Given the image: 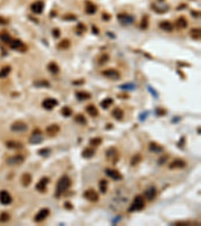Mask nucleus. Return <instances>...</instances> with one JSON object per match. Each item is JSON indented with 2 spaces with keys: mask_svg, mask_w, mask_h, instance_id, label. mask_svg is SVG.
I'll use <instances>...</instances> for the list:
<instances>
[{
  "mask_svg": "<svg viewBox=\"0 0 201 226\" xmlns=\"http://www.w3.org/2000/svg\"><path fill=\"white\" fill-rule=\"evenodd\" d=\"M5 145L8 149H12V150H18V149H21L23 147V144L21 143V142L13 141V140L6 141Z\"/></svg>",
  "mask_w": 201,
  "mask_h": 226,
  "instance_id": "21",
  "label": "nucleus"
},
{
  "mask_svg": "<svg viewBox=\"0 0 201 226\" xmlns=\"http://www.w3.org/2000/svg\"><path fill=\"white\" fill-rule=\"evenodd\" d=\"M103 19L104 20H110L111 19V15H110V14H107V13H104L103 14Z\"/></svg>",
  "mask_w": 201,
  "mask_h": 226,
  "instance_id": "56",
  "label": "nucleus"
},
{
  "mask_svg": "<svg viewBox=\"0 0 201 226\" xmlns=\"http://www.w3.org/2000/svg\"><path fill=\"white\" fill-rule=\"evenodd\" d=\"M86 111H87V114H89L91 117H93V118H95V117H97L98 115H99V111H98V109L95 107L94 105H87V108H86Z\"/></svg>",
  "mask_w": 201,
  "mask_h": 226,
  "instance_id": "27",
  "label": "nucleus"
},
{
  "mask_svg": "<svg viewBox=\"0 0 201 226\" xmlns=\"http://www.w3.org/2000/svg\"><path fill=\"white\" fill-rule=\"evenodd\" d=\"M11 202H12V197L8 191L6 190L0 191V203L2 205H9Z\"/></svg>",
  "mask_w": 201,
  "mask_h": 226,
  "instance_id": "13",
  "label": "nucleus"
},
{
  "mask_svg": "<svg viewBox=\"0 0 201 226\" xmlns=\"http://www.w3.org/2000/svg\"><path fill=\"white\" fill-rule=\"evenodd\" d=\"M69 46H71V41H69V39H67V38L60 40L57 44V47L60 49H68Z\"/></svg>",
  "mask_w": 201,
  "mask_h": 226,
  "instance_id": "33",
  "label": "nucleus"
},
{
  "mask_svg": "<svg viewBox=\"0 0 201 226\" xmlns=\"http://www.w3.org/2000/svg\"><path fill=\"white\" fill-rule=\"evenodd\" d=\"M113 103H114L113 99H111V98H107V99H105L101 102V107L106 110V109H109V107L111 105H113Z\"/></svg>",
  "mask_w": 201,
  "mask_h": 226,
  "instance_id": "36",
  "label": "nucleus"
},
{
  "mask_svg": "<svg viewBox=\"0 0 201 226\" xmlns=\"http://www.w3.org/2000/svg\"><path fill=\"white\" fill-rule=\"evenodd\" d=\"M85 82L83 81H82V82H74L72 83H74V85H83V83Z\"/></svg>",
  "mask_w": 201,
  "mask_h": 226,
  "instance_id": "58",
  "label": "nucleus"
},
{
  "mask_svg": "<svg viewBox=\"0 0 201 226\" xmlns=\"http://www.w3.org/2000/svg\"><path fill=\"white\" fill-rule=\"evenodd\" d=\"M159 1H163V0H159Z\"/></svg>",
  "mask_w": 201,
  "mask_h": 226,
  "instance_id": "61",
  "label": "nucleus"
},
{
  "mask_svg": "<svg viewBox=\"0 0 201 226\" xmlns=\"http://www.w3.org/2000/svg\"><path fill=\"white\" fill-rule=\"evenodd\" d=\"M95 153L96 152H95L94 149L89 147V148L83 149V151L82 153V156H83V158H85V159H91L95 156Z\"/></svg>",
  "mask_w": 201,
  "mask_h": 226,
  "instance_id": "25",
  "label": "nucleus"
},
{
  "mask_svg": "<svg viewBox=\"0 0 201 226\" xmlns=\"http://www.w3.org/2000/svg\"><path fill=\"white\" fill-rule=\"evenodd\" d=\"M176 25H177V27H178V28L183 29V28H186V27H187L188 22H187V20H186V18H185V17L181 16V17H179L178 19L176 20Z\"/></svg>",
  "mask_w": 201,
  "mask_h": 226,
  "instance_id": "30",
  "label": "nucleus"
},
{
  "mask_svg": "<svg viewBox=\"0 0 201 226\" xmlns=\"http://www.w3.org/2000/svg\"><path fill=\"white\" fill-rule=\"evenodd\" d=\"M83 197L90 202H98L99 201V194L97 193L96 190H94V189H92V188L87 189V190L85 191V193H83Z\"/></svg>",
  "mask_w": 201,
  "mask_h": 226,
  "instance_id": "9",
  "label": "nucleus"
},
{
  "mask_svg": "<svg viewBox=\"0 0 201 226\" xmlns=\"http://www.w3.org/2000/svg\"><path fill=\"white\" fill-rule=\"evenodd\" d=\"M61 115H63L64 117H65V118H68V117H71L72 115V111L71 108L68 107H64L63 109H61Z\"/></svg>",
  "mask_w": 201,
  "mask_h": 226,
  "instance_id": "41",
  "label": "nucleus"
},
{
  "mask_svg": "<svg viewBox=\"0 0 201 226\" xmlns=\"http://www.w3.org/2000/svg\"><path fill=\"white\" fill-rule=\"evenodd\" d=\"M183 7H186V4H183V5H180L177 7V10H180V9H184Z\"/></svg>",
  "mask_w": 201,
  "mask_h": 226,
  "instance_id": "59",
  "label": "nucleus"
},
{
  "mask_svg": "<svg viewBox=\"0 0 201 226\" xmlns=\"http://www.w3.org/2000/svg\"><path fill=\"white\" fill-rule=\"evenodd\" d=\"M159 27L162 29V30L166 31V32H171L173 31V24L170 22V21H162V22H160L159 24Z\"/></svg>",
  "mask_w": 201,
  "mask_h": 226,
  "instance_id": "23",
  "label": "nucleus"
},
{
  "mask_svg": "<svg viewBox=\"0 0 201 226\" xmlns=\"http://www.w3.org/2000/svg\"><path fill=\"white\" fill-rule=\"evenodd\" d=\"M34 86L37 87H48L50 86V83L45 79H40V81H36L34 82Z\"/></svg>",
  "mask_w": 201,
  "mask_h": 226,
  "instance_id": "40",
  "label": "nucleus"
},
{
  "mask_svg": "<svg viewBox=\"0 0 201 226\" xmlns=\"http://www.w3.org/2000/svg\"><path fill=\"white\" fill-rule=\"evenodd\" d=\"M148 116V112H144L143 114H141L140 115V117H139V118H140V120L141 121H144V120L146 119V117Z\"/></svg>",
  "mask_w": 201,
  "mask_h": 226,
  "instance_id": "55",
  "label": "nucleus"
},
{
  "mask_svg": "<svg viewBox=\"0 0 201 226\" xmlns=\"http://www.w3.org/2000/svg\"><path fill=\"white\" fill-rule=\"evenodd\" d=\"M64 208H67V209H68V210H72V208H74V206L72 205V203H71V202H65V203H64Z\"/></svg>",
  "mask_w": 201,
  "mask_h": 226,
  "instance_id": "53",
  "label": "nucleus"
},
{
  "mask_svg": "<svg viewBox=\"0 0 201 226\" xmlns=\"http://www.w3.org/2000/svg\"><path fill=\"white\" fill-rule=\"evenodd\" d=\"M24 161L23 156L21 155H15V156H11L9 158H7L6 160V164L9 166H18L20 164H22Z\"/></svg>",
  "mask_w": 201,
  "mask_h": 226,
  "instance_id": "11",
  "label": "nucleus"
},
{
  "mask_svg": "<svg viewBox=\"0 0 201 226\" xmlns=\"http://www.w3.org/2000/svg\"><path fill=\"white\" fill-rule=\"evenodd\" d=\"M102 75L105 78L112 79V81H117V79H120L121 78V72L118 70H115V68H109V70L102 71Z\"/></svg>",
  "mask_w": 201,
  "mask_h": 226,
  "instance_id": "6",
  "label": "nucleus"
},
{
  "mask_svg": "<svg viewBox=\"0 0 201 226\" xmlns=\"http://www.w3.org/2000/svg\"><path fill=\"white\" fill-rule=\"evenodd\" d=\"M149 26V18L147 15H144L143 18H142L141 22H140V28L145 30V29H147Z\"/></svg>",
  "mask_w": 201,
  "mask_h": 226,
  "instance_id": "37",
  "label": "nucleus"
},
{
  "mask_svg": "<svg viewBox=\"0 0 201 226\" xmlns=\"http://www.w3.org/2000/svg\"><path fill=\"white\" fill-rule=\"evenodd\" d=\"M118 20L122 25H130L135 21V17L126 13L118 14Z\"/></svg>",
  "mask_w": 201,
  "mask_h": 226,
  "instance_id": "7",
  "label": "nucleus"
},
{
  "mask_svg": "<svg viewBox=\"0 0 201 226\" xmlns=\"http://www.w3.org/2000/svg\"><path fill=\"white\" fill-rule=\"evenodd\" d=\"M60 127L57 125V124H52V125H49L48 127H46L45 129V134L49 137H54L60 133Z\"/></svg>",
  "mask_w": 201,
  "mask_h": 226,
  "instance_id": "15",
  "label": "nucleus"
},
{
  "mask_svg": "<svg viewBox=\"0 0 201 226\" xmlns=\"http://www.w3.org/2000/svg\"><path fill=\"white\" fill-rule=\"evenodd\" d=\"M106 158H107L108 161H110L111 163L117 164L120 158L119 151L117 150L115 147H110L109 149H107V151H106Z\"/></svg>",
  "mask_w": 201,
  "mask_h": 226,
  "instance_id": "3",
  "label": "nucleus"
},
{
  "mask_svg": "<svg viewBox=\"0 0 201 226\" xmlns=\"http://www.w3.org/2000/svg\"><path fill=\"white\" fill-rule=\"evenodd\" d=\"M50 153H52L50 149H48V148H42V149H40V150H38L37 154L39 156H41V157H47V156L50 154Z\"/></svg>",
  "mask_w": 201,
  "mask_h": 226,
  "instance_id": "42",
  "label": "nucleus"
},
{
  "mask_svg": "<svg viewBox=\"0 0 201 226\" xmlns=\"http://www.w3.org/2000/svg\"><path fill=\"white\" fill-rule=\"evenodd\" d=\"M168 159V156L166 155V156H164V157H162V158H160L159 159V164H160V165H162V164H164V163H165L166 162V160Z\"/></svg>",
  "mask_w": 201,
  "mask_h": 226,
  "instance_id": "54",
  "label": "nucleus"
},
{
  "mask_svg": "<svg viewBox=\"0 0 201 226\" xmlns=\"http://www.w3.org/2000/svg\"><path fill=\"white\" fill-rule=\"evenodd\" d=\"M119 87L125 90H132L135 89V85L134 83H124V85H121Z\"/></svg>",
  "mask_w": 201,
  "mask_h": 226,
  "instance_id": "44",
  "label": "nucleus"
},
{
  "mask_svg": "<svg viewBox=\"0 0 201 226\" xmlns=\"http://www.w3.org/2000/svg\"><path fill=\"white\" fill-rule=\"evenodd\" d=\"M93 30L95 31L94 33H96V34H98V33H99V30H98V29L96 28V26H93Z\"/></svg>",
  "mask_w": 201,
  "mask_h": 226,
  "instance_id": "60",
  "label": "nucleus"
},
{
  "mask_svg": "<svg viewBox=\"0 0 201 226\" xmlns=\"http://www.w3.org/2000/svg\"><path fill=\"white\" fill-rule=\"evenodd\" d=\"M145 207V199L142 197L141 195H137L134 198L133 203L131 204V206L128 209V212H136V211H141L143 210Z\"/></svg>",
  "mask_w": 201,
  "mask_h": 226,
  "instance_id": "2",
  "label": "nucleus"
},
{
  "mask_svg": "<svg viewBox=\"0 0 201 226\" xmlns=\"http://www.w3.org/2000/svg\"><path fill=\"white\" fill-rule=\"evenodd\" d=\"M99 188H100V191L102 194H106L108 190V181L105 179H102L99 182Z\"/></svg>",
  "mask_w": 201,
  "mask_h": 226,
  "instance_id": "32",
  "label": "nucleus"
},
{
  "mask_svg": "<svg viewBox=\"0 0 201 226\" xmlns=\"http://www.w3.org/2000/svg\"><path fill=\"white\" fill-rule=\"evenodd\" d=\"M20 182H21V185L23 186V187H27L31 184L32 182V176L29 173H23L22 176L20 178Z\"/></svg>",
  "mask_w": 201,
  "mask_h": 226,
  "instance_id": "22",
  "label": "nucleus"
},
{
  "mask_svg": "<svg viewBox=\"0 0 201 226\" xmlns=\"http://www.w3.org/2000/svg\"><path fill=\"white\" fill-rule=\"evenodd\" d=\"M52 35L54 36L56 38H58L60 36V30L58 28H54L52 30Z\"/></svg>",
  "mask_w": 201,
  "mask_h": 226,
  "instance_id": "51",
  "label": "nucleus"
},
{
  "mask_svg": "<svg viewBox=\"0 0 201 226\" xmlns=\"http://www.w3.org/2000/svg\"><path fill=\"white\" fill-rule=\"evenodd\" d=\"M166 114H167V111L165 109H157L156 110V115H158V116H164Z\"/></svg>",
  "mask_w": 201,
  "mask_h": 226,
  "instance_id": "49",
  "label": "nucleus"
},
{
  "mask_svg": "<svg viewBox=\"0 0 201 226\" xmlns=\"http://www.w3.org/2000/svg\"><path fill=\"white\" fill-rule=\"evenodd\" d=\"M75 97L76 99H79V101H87L91 99V94L87 92H83V90H79V92L75 93Z\"/></svg>",
  "mask_w": 201,
  "mask_h": 226,
  "instance_id": "24",
  "label": "nucleus"
},
{
  "mask_svg": "<svg viewBox=\"0 0 201 226\" xmlns=\"http://www.w3.org/2000/svg\"><path fill=\"white\" fill-rule=\"evenodd\" d=\"M109 59H110V57H109L108 54H103V56H102L100 58H99V64H100V65H104V64H106V63H108Z\"/></svg>",
  "mask_w": 201,
  "mask_h": 226,
  "instance_id": "43",
  "label": "nucleus"
},
{
  "mask_svg": "<svg viewBox=\"0 0 201 226\" xmlns=\"http://www.w3.org/2000/svg\"><path fill=\"white\" fill-rule=\"evenodd\" d=\"M191 224H192V222H190V221H177L174 223V225H176V226H178V225L187 226V225H191Z\"/></svg>",
  "mask_w": 201,
  "mask_h": 226,
  "instance_id": "47",
  "label": "nucleus"
},
{
  "mask_svg": "<svg viewBox=\"0 0 201 226\" xmlns=\"http://www.w3.org/2000/svg\"><path fill=\"white\" fill-rule=\"evenodd\" d=\"M186 162L183 159H174L172 162L169 164V169L173 170V169H184L186 167Z\"/></svg>",
  "mask_w": 201,
  "mask_h": 226,
  "instance_id": "14",
  "label": "nucleus"
},
{
  "mask_svg": "<svg viewBox=\"0 0 201 226\" xmlns=\"http://www.w3.org/2000/svg\"><path fill=\"white\" fill-rule=\"evenodd\" d=\"M105 174L107 175L108 177L111 178L112 180H115V181H120V180L123 179L122 174H121L118 170H115V169L106 168L105 169Z\"/></svg>",
  "mask_w": 201,
  "mask_h": 226,
  "instance_id": "8",
  "label": "nucleus"
},
{
  "mask_svg": "<svg viewBox=\"0 0 201 226\" xmlns=\"http://www.w3.org/2000/svg\"><path fill=\"white\" fill-rule=\"evenodd\" d=\"M96 11H97V6L95 4H93L92 2L87 1V6H86V13L91 14V15H92V14L96 13Z\"/></svg>",
  "mask_w": 201,
  "mask_h": 226,
  "instance_id": "31",
  "label": "nucleus"
},
{
  "mask_svg": "<svg viewBox=\"0 0 201 226\" xmlns=\"http://www.w3.org/2000/svg\"><path fill=\"white\" fill-rule=\"evenodd\" d=\"M192 15H194V17H199L200 13H199V12H195V11H192Z\"/></svg>",
  "mask_w": 201,
  "mask_h": 226,
  "instance_id": "57",
  "label": "nucleus"
},
{
  "mask_svg": "<svg viewBox=\"0 0 201 226\" xmlns=\"http://www.w3.org/2000/svg\"><path fill=\"white\" fill-rule=\"evenodd\" d=\"M157 195V190L155 187H149L148 189H146L144 192V197L147 201H153L156 198Z\"/></svg>",
  "mask_w": 201,
  "mask_h": 226,
  "instance_id": "18",
  "label": "nucleus"
},
{
  "mask_svg": "<svg viewBox=\"0 0 201 226\" xmlns=\"http://www.w3.org/2000/svg\"><path fill=\"white\" fill-rule=\"evenodd\" d=\"M49 183V178L48 177H42L35 185V189L40 193H43L46 191L47 184Z\"/></svg>",
  "mask_w": 201,
  "mask_h": 226,
  "instance_id": "12",
  "label": "nucleus"
},
{
  "mask_svg": "<svg viewBox=\"0 0 201 226\" xmlns=\"http://www.w3.org/2000/svg\"><path fill=\"white\" fill-rule=\"evenodd\" d=\"M141 161H142V155L137 153V154H135L131 158V166H137L139 163H141Z\"/></svg>",
  "mask_w": 201,
  "mask_h": 226,
  "instance_id": "34",
  "label": "nucleus"
},
{
  "mask_svg": "<svg viewBox=\"0 0 201 226\" xmlns=\"http://www.w3.org/2000/svg\"><path fill=\"white\" fill-rule=\"evenodd\" d=\"M72 185V180L71 178L67 175H64L63 177H60L56 182V197H60L64 194V193L69 189Z\"/></svg>",
  "mask_w": 201,
  "mask_h": 226,
  "instance_id": "1",
  "label": "nucleus"
},
{
  "mask_svg": "<svg viewBox=\"0 0 201 226\" xmlns=\"http://www.w3.org/2000/svg\"><path fill=\"white\" fill-rule=\"evenodd\" d=\"M11 71V67H4L0 70V79H4L9 75V72Z\"/></svg>",
  "mask_w": 201,
  "mask_h": 226,
  "instance_id": "38",
  "label": "nucleus"
},
{
  "mask_svg": "<svg viewBox=\"0 0 201 226\" xmlns=\"http://www.w3.org/2000/svg\"><path fill=\"white\" fill-rule=\"evenodd\" d=\"M10 130L15 133H23L28 130V125L23 121H16L10 126Z\"/></svg>",
  "mask_w": 201,
  "mask_h": 226,
  "instance_id": "5",
  "label": "nucleus"
},
{
  "mask_svg": "<svg viewBox=\"0 0 201 226\" xmlns=\"http://www.w3.org/2000/svg\"><path fill=\"white\" fill-rule=\"evenodd\" d=\"M64 20H76V16L74 14H68V15H64Z\"/></svg>",
  "mask_w": 201,
  "mask_h": 226,
  "instance_id": "50",
  "label": "nucleus"
},
{
  "mask_svg": "<svg viewBox=\"0 0 201 226\" xmlns=\"http://www.w3.org/2000/svg\"><path fill=\"white\" fill-rule=\"evenodd\" d=\"M49 213H50V211L48 208H41L37 212V214L34 216V221L36 223H40V222H42L43 220H45L46 218L48 217Z\"/></svg>",
  "mask_w": 201,
  "mask_h": 226,
  "instance_id": "10",
  "label": "nucleus"
},
{
  "mask_svg": "<svg viewBox=\"0 0 201 226\" xmlns=\"http://www.w3.org/2000/svg\"><path fill=\"white\" fill-rule=\"evenodd\" d=\"M102 143H103V139L100 138V137L93 138V139L90 140V145L94 146V147H98V146H100Z\"/></svg>",
  "mask_w": 201,
  "mask_h": 226,
  "instance_id": "39",
  "label": "nucleus"
},
{
  "mask_svg": "<svg viewBox=\"0 0 201 226\" xmlns=\"http://www.w3.org/2000/svg\"><path fill=\"white\" fill-rule=\"evenodd\" d=\"M9 219H10V215L7 212H2L0 214V222H2V223L7 222Z\"/></svg>",
  "mask_w": 201,
  "mask_h": 226,
  "instance_id": "45",
  "label": "nucleus"
},
{
  "mask_svg": "<svg viewBox=\"0 0 201 226\" xmlns=\"http://www.w3.org/2000/svg\"><path fill=\"white\" fill-rule=\"evenodd\" d=\"M148 149H149L150 152L154 153V154H160V153L164 152V147H163V146H161L158 143H155V142H151V143L149 144Z\"/></svg>",
  "mask_w": 201,
  "mask_h": 226,
  "instance_id": "20",
  "label": "nucleus"
},
{
  "mask_svg": "<svg viewBox=\"0 0 201 226\" xmlns=\"http://www.w3.org/2000/svg\"><path fill=\"white\" fill-rule=\"evenodd\" d=\"M148 90L153 94V97H154V98H158V94H157V93L155 92L154 89H153L152 86H148Z\"/></svg>",
  "mask_w": 201,
  "mask_h": 226,
  "instance_id": "52",
  "label": "nucleus"
},
{
  "mask_svg": "<svg viewBox=\"0 0 201 226\" xmlns=\"http://www.w3.org/2000/svg\"><path fill=\"white\" fill-rule=\"evenodd\" d=\"M75 122L79 124V125H87V119L86 117L82 114H78L75 117Z\"/></svg>",
  "mask_w": 201,
  "mask_h": 226,
  "instance_id": "35",
  "label": "nucleus"
},
{
  "mask_svg": "<svg viewBox=\"0 0 201 226\" xmlns=\"http://www.w3.org/2000/svg\"><path fill=\"white\" fill-rule=\"evenodd\" d=\"M112 116L114 117L116 120H118V121H121V120H123V118H124V112H123L122 109L116 108V109H114V110H113Z\"/></svg>",
  "mask_w": 201,
  "mask_h": 226,
  "instance_id": "28",
  "label": "nucleus"
},
{
  "mask_svg": "<svg viewBox=\"0 0 201 226\" xmlns=\"http://www.w3.org/2000/svg\"><path fill=\"white\" fill-rule=\"evenodd\" d=\"M57 101L56 99H52V98H48V99H45L44 101L42 102V108L45 109L47 111L52 110L54 107L57 105Z\"/></svg>",
  "mask_w": 201,
  "mask_h": 226,
  "instance_id": "19",
  "label": "nucleus"
},
{
  "mask_svg": "<svg viewBox=\"0 0 201 226\" xmlns=\"http://www.w3.org/2000/svg\"><path fill=\"white\" fill-rule=\"evenodd\" d=\"M43 141V134L39 129H35L29 137L28 142L31 145H37Z\"/></svg>",
  "mask_w": 201,
  "mask_h": 226,
  "instance_id": "4",
  "label": "nucleus"
},
{
  "mask_svg": "<svg viewBox=\"0 0 201 226\" xmlns=\"http://www.w3.org/2000/svg\"><path fill=\"white\" fill-rule=\"evenodd\" d=\"M47 70H48L49 72H52V74L56 75L60 72V67H58V64L52 61V63H49L48 64H47Z\"/></svg>",
  "mask_w": 201,
  "mask_h": 226,
  "instance_id": "26",
  "label": "nucleus"
},
{
  "mask_svg": "<svg viewBox=\"0 0 201 226\" xmlns=\"http://www.w3.org/2000/svg\"><path fill=\"white\" fill-rule=\"evenodd\" d=\"M76 29H78V30H79V32H85V31L87 30V27H86V25H85V24L79 23V24H78V26H76Z\"/></svg>",
  "mask_w": 201,
  "mask_h": 226,
  "instance_id": "48",
  "label": "nucleus"
},
{
  "mask_svg": "<svg viewBox=\"0 0 201 226\" xmlns=\"http://www.w3.org/2000/svg\"><path fill=\"white\" fill-rule=\"evenodd\" d=\"M10 47L15 50H21V52H25L26 50V45L23 44L22 41L19 39H11V41L9 42Z\"/></svg>",
  "mask_w": 201,
  "mask_h": 226,
  "instance_id": "16",
  "label": "nucleus"
},
{
  "mask_svg": "<svg viewBox=\"0 0 201 226\" xmlns=\"http://www.w3.org/2000/svg\"><path fill=\"white\" fill-rule=\"evenodd\" d=\"M190 36L194 39V40H199L200 39V36H201V30L200 28H191L190 29V32H189Z\"/></svg>",
  "mask_w": 201,
  "mask_h": 226,
  "instance_id": "29",
  "label": "nucleus"
},
{
  "mask_svg": "<svg viewBox=\"0 0 201 226\" xmlns=\"http://www.w3.org/2000/svg\"><path fill=\"white\" fill-rule=\"evenodd\" d=\"M43 8H44V3H43L41 0H38V1L33 2L30 5V9L31 11L35 13V14H40L43 11Z\"/></svg>",
  "mask_w": 201,
  "mask_h": 226,
  "instance_id": "17",
  "label": "nucleus"
},
{
  "mask_svg": "<svg viewBox=\"0 0 201 226\" xmlns=\"http://www.w3.org/2000/svg\"><path fill=\"white\" fill-rule=\"evenodd\" d=\"M0 39H1L3 42H6V43H9L11 41V37H10V35L8 33H6V32L0 35Z\"/></svg>",
  "mask_w": 201,
  "mask_h": 226,
  "instance_id": "46",
  "label": "nucleus"
}]
</instances>
